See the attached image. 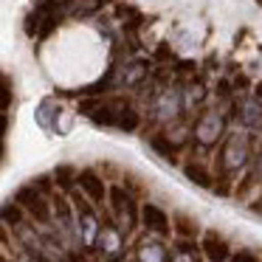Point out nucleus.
Instances as JSON below:
<instances>
[{
  "label": "nucleus",
  "mask_w": 262,
  "mask_h": 262,
  "mask_svg": "<svg viewBox=\"0 0 262 262\" xmlns=\"http://www.w3.org/2000/svg\"><path fill=\"white\" fill-rule=\"evenodd\" d=\"M251 166V141L248 136L243 133H231V136L223 141V149H220V172L223 178L231 181L234 175H239L243 169Z\"/></svg>",
  "instance_id": "obj_1"
},
{
  "label": "nucleus",
  "mask_w": 262,
  "mask_h": 262,
  "mask_svg": "<svg viewBox=\"0 0 262 262\" xmlns=\"http://www.w3.org/2000/svg\"><path fill=\"white\" fill-rule=\"evenodd\" d=\"M192 136L203 149L217 147L223 141V136H226V116L217 113V110H203L192 127Z\"/></svg>",
  "instance_id": "obj_2"
},
{
  "label": "nucleus",
  "mask_w": 262,
  "mask_h": 262,
  "mask_svg": "<svg viewBox=\"0 0 262 262\" xmlns=\"http://www.w3.org/2000/svg\"><path fill=\"white\" fill-rule=\"evenodd\" d=\"M74 206H76V231H79V239L85 248H96L99 237H102V223H99L96 211L88 200H82L79 194L74 192Z\"/></svg>",
  "instance_id": "obj_3"
},
{
  "label": "nucleus",
  "mask_w": 262,
  "mask_h": 262,
  "mask_svg": "<svg viewBox=\"0 0 262 262\" xmlns=\"http://www.w3.org/2000/svg\"><path fill=\"white\" fill-rule=\"evenodd\" d=\"M14 203H20L37 223H42V226H48L51 217H54L51 206H48V200H46V194L37 192L34 186H20L17 192H14Z\"/></svg>",
  "instance_id": "obj_4"
},
{
  "label": "nucleus",
  "mask_w": 262,
  "mask_h": 262,
  "mask_svg": "<svg viewBox=\"0 0 262 262\" xmlns=\"http://www.w3.org/2000/svg\"><path fill=\"white\" fill-rule=\"evenodd\" d=\"M183 113V91L178 88H164L158 99H155V119L158 121H175Z\"/></svg>",
  "instance_id": "obj_5"
},
{
  "label": "nucleus",
  "mask_w": 262,
  "mask_h": 262,
  "mask_svg": "<svg viewBox=\"0 0 262 262\" xmlns=\"http://www.w3.org/2000/svg\"><path fill=\"white\" fill-rule=\"evenodd\" d=\"M99 248L107 256V262H121L124 259V234L116 223H107L102 228V237H99Z\"/></svg>",
  "instance_id": "obj_6"
},
{
  "label": "nucleus",
  "mask_w": 262,
  "mask_h": 262,
  "mask_svg": "<svg viewBox=\"0 0 262 262\" xmlns=\"http://www.w3.org/2000/svg\"><path fill=\"white\" fill-rule=\"evenodd\" d=\"M141 226L147 228V231L158 234V237H169L172 234L169 214H166L161 206H155V203H144L141 206Z\"/></svg>",
  "instance_id": "obj_7"
},
{
  "label": "nucleus",
  "mask_w": 262,
  "mask_h": 262,
  "mask_svg": "<svg viewBox=\"0 0 262 262\" xmlns=\"http://www.w3.org/2000/svg\"><path fill=\"white\" fill-rule=\"evenodd\" d=\"M200 254L209 262H231V245L226 243V237H220L217 231H206L200 239Z\"/></svg>",
  "instance_id": "obj_8"
},
{
  "label": "nucleus",
  "mask_w": 262,
  "mask_h": 262,
  "mask_svg": "<svg viewBox=\"0 0 262 262\" xmlns=\"http://www.w3.org/2000/svg\"><path fill=\"white\" fill-rule=\"evenodd\" d=\"M79 186H82V194H85L93 206H102L104 198H107V192H110V186H104V181L99 178L96 169H82L79 172Z\"/></svg>",
  "instance_id": "obj_9"
},
{
  "label": "nucleus",
  "mask_w": 262,
  "mask_h": 262,
  "mask_svg": "<svg viewBox=\"0 0 262 262\" xmlns=\"http://www.w3.org/2000/svg\"><path fill=\"white\" fill-rule=\"evenodd\" d=\"M237 119L245 130H262V102L256 96H245L237 102Z\"/></svg>",
  "instance_id": "obj_10"
},
{
  "label": "nucleus",
  "mask_w": 262,
  "mask_h": 262,
  "mask_svg": "<svg viewBox=\"0 0 262 262\" xmlns=\"http://www.w3.org/2000/svg\"><path fill=\"white\" fill-rule=\"evenodd\" d=\"M113 71H116V88H136V85H141L144 79H147V74H149V68H147V62H141V59H133V62H124L121 68H116L113 65Z\"/></svg>",
  "instance_id": "obj_11"
},
{
  "label": "nucleus",
  "mask_w": 262,
  "mask_h": 262,
  "mask_svg": "<svg viewBox=\"0 0 262 262\" xmlns=\"http://www.w3.org/2000/svg\"><path fill=\"white\" fill-rule=\"evenodd\" d=\"M136 262H169V248L161 239H141L136 248Z\"/></svg>",
  "instance_id": "obj_12"
},
{
  "label": "nucleus",
  "mask_w": 262,
  "mask_h": 262,
  "mask_svg": "<svg viewBox=\"0 0 262 262\" xmlns=\"http://www.w3.org/2000/svg\"><path fill=\"white\" fill-rule=\"evenodd\" d=\"M183 175H186L194 186H200V189H214L217 186L214 175H211V172L206 169L200 161H189V164H183Z\"/></svg>",
  "instance_id": "obj_13"
},
{
  "label": "nucleus",
  "mask_w": 262,
  "mask_h": 262,
  "mask_svg": "<svg viewBox=\"0 0 262 262\" xmlns=\"http://www.w3.org/2000/svg\"><path fill=\"white\" fill-rule=\"evenodd\" d=\"M147 141L161 158L172 161V164L178 161V141H172V136H166V133H152V136H147Z\"/></svg>",
  "instance_id": "obj_14"
},
{
  "label": "nucleus",
  "mask_w": 262,
  "mask_h": 262,
  "mask_svg": "<svg viewBox=\"0 0 262 262\" xmlns=\"http://www.w3.org/2000/svg\"><path fill=\"white\" fill-rule=\"evenodd\" d=\"M54 217H57L59 228H62L65 234H74V209H71V203L62 194L54 198Z\"/></svg>",
  "instance_id": "obj_15"
},
{
  "label": "nucleus",
  "mask_w": 262,
  "mask_h": 262,
  "mask_svg": "<svg viewBox=\"0 0 262 262\" xmlns=\"http://www.w3.org/2000/svg\"><path fill=\"white\" fill-rule=\"evenodd\" d=\"M172 231L178 234V239H194V234H198V220L183 214V211H175V214H172Z\"/></svg>",
  "instance_id": "obj_16"
},
{
  "label": "nucleus",
  "mask_w": 262,
  "mask_h": 262,
  "mask_svg": "<svg viewBox=\"0 0 262 262\" xmlns=\"http://www.w3.org/2000/svg\"><path fill=\"white\" fill-rule=\"evenodd\" d=\"M54 183L59 186V192H74V186H79V172L71 164H59L54 169Z\"/></svg>",
  "instance_id": "obj_17"
},
{
  "label": "nucleus",
  "mask_w": 262,
  "mask_h": 262,
  "mask_svg": "<svg viewBox=\"0 0 262 262\" xmlns=\"http://www.w3.org/2000/svg\"><path fill=\"white\" fill-rule=\"evenodd\" d=\"M59 104L54 102V99H42L40 107H37V124L42 127V130H54V119H59Z\"/></svg>",
  "instance_id": "obj_18"
},
{
  "label": "nucleus",
  "mask_w": 262,
  "mask_h": 262,
  "mask_svg": "<svg viewBox=\"0 0 262 262\" xmlns=\"http://www.w3.org/2000/svg\"><path fill=\"white\" fill-rule=\"evenodd\" d=\"M116 17L124 20L127 31H136V29H141V26H144V14L138 12V9L127 6V3H119V6H116Z\"/></svg>",
  "instance_id": "obj_19"
},
{
  "label": "nucleus",
  "mask_w": 262,
  "mask_h": 262,
  "mask_svg": "<svg viewBox=\"0 0 262 262\" xmlns=\"http://www.w3.org/2000/svg\"><path fill=\"white\" fill-rule=\"evenodd\" d=\"M206 96H209V91H206L200 82H194V85H186V91H183V110L200 107V104L206 102Z\"/></svg>",
  "instance_id": "obj_20"
},
{
  "label": "nucleus",
  "mask_w": 262,
  "mask_h": 262,
  "mask_svg": "<svg viewBox=\"0 0 262 262\" xmlns=\"http://www.w3.org/2000/svg\"><path fill=\"white\" fill-rule=\"evenodd\" d=\"M107 200H110V209H113V214L119 217L121 211H124L127 206H130L133 194L127 192L124 186H116V183H113V186H110V192H107Z\"/></svg>",
  "instance_id": "obj_21"
},
{
  "label": "nucleus",
  "mask_w": 262,
  "mask_h": 262,
  "mask_svg": "<svg viewBox=\"0 0 262 262\" xmlns=\"http://www.w3.org/2000/svg\"><path fill=\"white\" fill-rule=\"evenodd\" d=\"M116 127H119V130H124V133H136L138 127H141V116H138V110L130 107V104H124V107H121V113H119Z\"/></svg>",
  "instance_id": "obj_22"
},
{
  "label": "nucleus",
  "mask_w": 262,
  "mask_h": 262,
  "mask_svg": "<svg viewBox=\"0 0 262 262\" xmlns=\"http://www.w3.org/2000/svg\"><path fill=\"white\" fill-rule=\"evenodd\" d=\"M3 223L9 228H20L23 226V206L20 203H6L3 206Z\"/></svg>",
  "instance_id": "obj_23"
},
{
  "label": "nucleus",
  "mask_w": 262,
  "mask_h": 262,
  "mask_svg": "<svg viewBox=\"0 0 262 262\" xmlns=\"http://www.w3.org/2000/svg\"><path fill=\"white\" fill-rule=\"evenodd\" d=\"M102 104H104V102H102L99 96H85V99L79 102V113H85V116H93L99 107H102Z\"/></svg>",
  "instance_id": "obj_24"
},
{
  "label": "nucleus",
  "mask_w": 262,
  "mask_h": 262,
  "mask_svg": "<svg viewBox=\"0 0 262 262\" xmlns=\"http://www.w3.org/2000/svg\"><path fill=\"white\" fill-rule=\"evenodd\" d=\"M152 59H155V62H166V59H172V46H169V42H158Z\"/></svg>",
  "instance_id": "obj_25"
},
{
  "label": "nucleus",
  "mask_w": 262,
  "mask_h": 262,
  "mask_svg": "<svg viewBox=\"0 0 262 262\" xmlns=\"http://www.w3.org/2000/svg\"><path fill=\"white\" fill-rule=\"evenodd\" d=\"M194 71H198V62H192V59H181L178 68H175V76H189V74H194Z\"/></svg>",
  "instance_id": "obj_26"
},
{
  "label": "nucleus",
  "mask_w": 262,
  "mask_h": 262,
  "mask_svg": "<svg viewBox=\"0 0 262 262\" xmlns=\"http://www.w3.org/2000/svg\"><path fill=\"white\" fill-rule=\"evenodd\" d=\"M231 262H262V259H259V256L254 254V251L243 248V251H237V254L231 256Z\"/></svg>",
  "instance_id": "obj_27"
},
{
  "label": "nucleus",
  "mask_w": 262,
  "mask_h": 262,
  "mask_svg": "<svg viewBox=\"0 0 262 262\" xmlns=\"http://www.w3.org/2000/svg\"><path fill=\"white\" fill-rule=\"evenodd\" d=\"M9 104H12V79L3 74V110H9Z\"/></svg>",
  "instance_id": "obj_28"
},
{
  "label": "nucleus",
  "mask_w": 262,
  "mask_h": 262,
  "mask_svg": "<svg viewBox=\"0 0 262 262\" xmlns=\"http://www.w3.org/2000/svg\"><path fill=\"white\" fill-rule=\"evenodd\" d=\"M31 186H34V189H37V192H42V194H48V192H51V178H48V175H40V178H37V181H34V183H31Z\"/></svg>",
  "instance_id": "obj_29"
},
{
  "label": "nucleus",
  "mask_w": 262,
  "mask_h": 262,
  "mask_svg": "<svg viewBox=\"0 0 262 262\" xmlns=\"http://www.w3.org/2000/svg\"><path fill=\"white\" fill-rule=\"evenodd\" d=\"M228 88L231 85H228L226 79H220V85H217V96H228Z\"/></svg>",
  "instance_id": "obj_30"
},
{
  "label": "nucleus",
  "mask_w": 262,
  "mask_h": 262,
  "mask_svg": "<svg viewBox=\"0 0 262 262\" xmlns=\"http://www.w3.org/2000/svg\"><path fill=\"white\" fill-rule=\"evenodd\" d=\"M254 96L262 102V82H256V85H254Z\"/></svg>",
  "instance_id": "obj_31"
}]
</instances>
